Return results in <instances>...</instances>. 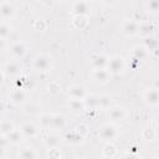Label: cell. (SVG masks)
Returning a JSON list of instances; mask_svg holds the SVG:
<instances>
[{
  "mask_svg": "<svg viewBox=\"0 0 159 159\" xmlns=\"http://www.w3.org/2000/svg\"><path fill=\"white\" fill-rule=\"evenodd\" d=\"M92 77L93 80L97 82V83H101V84H106L111 81V73L107 71V68H97V70H93L92 72Z\"/></svg>",
  "mask_w": 159,
  "mask_h": 159,
  "instance_id": "cell-15",
  "label": "cell"
},
{
  "mask_svg": "<svg viewBox=\"0 0 159 159\" xmlns=\"http://www.w3.org/2000/svg\"><path fill=\"white\" fill-rule=\"evenodd\" d=\"M106 68L111 73V76L122 75L124 72V70H125V60L119 55H113V56H111L108 58Z\"/></svg>",
  "mask_w": 159,
  "mask_h": 159,
  "instance_id": "cell-1",
  "label": "cell"
},
{
  "mask_svg": "<svg viewBox=\"0 0 159 159\" xmlns=\"http://www.w3.org/2000/svg\"><path fill=\"white\" fill-rule=\"evenodd\" d=\"M16 14V9L12 2L10 1H1L0 2V17L4 20L12 19Z\"/></svg>",
  "mask_w": 159,
  "mask_h": 159,
  "instance_id": "cell-12",
  "label": "cell"
},
{
  "mask_svg": "<svg viewBox=\"0 0 159 159\" xmlns=\"http://www.w3.org/2000/svg\"><path fill=\"white\" fill-rule=\"evenodd\" d=\"M148 55H149V52L142 45H135L130 50V58L132 60H135L137 62H140V61L145 60L148 57Z\"/></svg>",
  "mask_w": 159,
  "mask_h": 159,
  "instance_id": "cell-18",
  "label": "cell"
},
{
  "mask_svg": "<svg viewBox=\"0 0 159 159\" xmlns=\"http://www.w3.org/2000/svg\"><path fill=\"white\" fill-rule=\"evenodd\" d=\"M6 138H7V140H9V144H12V145H17V144L22 143V140L25 139L19 128L12 129V130L6 135Z\"/></svg>",
  "mask_w": 159,
  "mask_h": 159,
  "instance_id": "cell-22",
  "label": "cell"
},
{
  "mask_svg": "<svg viewBox=\"0 0 159 159\" xmlns=\"http://www.w3.org/2000/svg\"><path fill=\"white\" fill-rule=\"evenodd\" d=\"M19 158L20 159H35L37 158V152L32 147H25L19 153Z\"/></svg>",
  "mask_w": 159,
  "mask_h": 159,
  "instance_id": "cell-28",
  "label": "cell"
},
{
  "mask_svg": "<svg viewBox=\"0 0 159 159\" xmlns=\"http://www.w3.org/2000/svg\"><path fill=\"white\" fill-rule=\"evenodd\" d=\"M142 138L145 142H153L157 138V130L153 127H145L142 130Z\"/></svg>",
  "mask_w": 159,
  "mask_h": 159,
  "instance_id": "cell-31",
  "label": "cell"
},
{
  "mask_svg": "<svg viewBox=\"0 0 159 159\" xmlns=\"http://www.w3.org/2000/svg\"><path fill=\"white\" fill-rule=\"evenodd\" d=\"M29 98H30V94H29V92L25 88H15L9 94L10 102L12 104H15V106L26 104L29 102Z\"/></svg>",
  "mask_w": 159,
  "mask_h": 159,
  "instance_id": "cell-3",
  "label": "cell"
},
{
  "mask_svg": "<svg viewBox=\"0 0 159 159\" xmlns=\"http://www.w3.org/2000/svg\"><path fill=\"white\" fill-rule=\"evenodd\" d=\"M47 26H48V24H47V21L43 20V19H36V20L34 21V24H32V27H34V30H36V31H45V30L47 29Z\"/></svg>",
  "mask_w": 159,
  "mask_h": 159,
  "instance_id": "cell-34",
  "label": "cell"
},
{
  "mask_svg": "<svg viewBox=\"0 0 159 159\" xmlns=\"http://www.w3.org/2000/svg\"><path fill=\"white\" fill-rule=\"evenodd\" d=\"M117 135H118V130L113 123H106L98 130V137L104 142H112Z\"/></svg>",
  "mask_w": 159,
  "mask_h": 159,
  "instance_id": "cell-5",
  "label": "cell"
},
{
  "mask_svg": "<svg viewBox=\"0 0 159 159\" xmlns=\"http://www.w3.org/2000/svg\"><path fill=\"white\" fill-rule=\"evenodd\" d=\"M89 11H91V5L88 1H75L72 2V6H71V12L75 15H86L88 16L89 15Z\"/></svg>",
  "mask_w": 159,
  "mask_h": 159,
  "instance_id": "cell-11",
  "label": "cell"
},
{
  "mask_svg": "<svg viewBox=\"0 0 159 159\" xmlns=\"http://www.w3.org/2000/svg\"><path fill=\"white\" fill-rule=\"evenodd\" d=\"M12 129H15V124L10 119H2L0 122V134L7 135Z\"/></svg>",
  "mask_w": 159,
  "mask_h": 159,
  "instance_id": "cell-30",
  "label": "cell"
},
{
  "mask_svg": "<svg viewBox=\"0 0 159 159\" xmlns=\"http://www.w3.org/2000/svg\"><path fill=\"white\" fill-rule=\"evenodd\" d=\"M113 104H112V98L103 93V94H98V109H108L111 108Z\"/></svg>",
  "mask_w": 159,
  "mask_h": 159,
  "instance_id": "cell-27",
  "label": "cell"
},
{
  "mask_svg": "<svg viewBox=\"0 0 159 159\" xmlns=\"http://www.w3.org/2000/svg\"><path fill=\"white\" fill-rule=\"evenodd\" d=\"M142 98L147 106L158 107V104H159V89L157 87H149V88L144 89Z\"/></svg>",
  "mask_w": 159,
  "mask_h": 159,
  "instance_id": "cell-4",
  "label": "cell"
},
{
  "mask_svg": "<svg viewBox=\"0 0 159 159\" xmlns=\"http://www.w3.org/2000/svg\"><path fill=\"white\" fill-rule=\"evenodd\" d=\"M9 144V140H7V138H6V135H2V134H0V147H4V148H6V145Z\"/></svg>",
  "mask_w": 159,
  "mask_h": 159,
  "instance_id": "cell-37",
  "label": "cell"
},
{
  "mask_svg": "<svg viewBox=\"0 0 159 159\" xmlns=\"http://www.w3.org/2000/svg\"><path fill=\"white\" fill-rule=\"evenodd\" d=\"M65 125H66V118L62 114H52V120H51L50 129L60 130V129H63Z\"/></svg>",
  "mask_w": 159,
  "mask_h": 159,
  "instance_id": "cell-24",
  "label": "cell"
},
{
  "mask_svg": "<svg viewBox=\"0 0 159 159\" xmlns=\"http://www.w3.org/2000/svg\"><path fill=\"white\" fill-rule=\"evenodd\" d=\"M35 159H39V158H35Z\"/></svg>",
  "mask_w": 159,
  "mask_h": 159,
  "instance_id": "cell-44",
  "label": "cell"
},
{
  "mask_svg": "<svg viewBox=\"0 0 159 159\" xmlns=\"http://www.w3.org/2000/svg\"><path fill=\"white\" fill-rule=\"evenodd\" d=\"M77 159H86V158H77Z\"/></svg>",
  "mask_w": 159,
  "mask_h": 159,
  "instance_id": "cell-43",
  "label": "cell"
},
{
  "mask_svg": "<svg viewBox=\"0 0 159 159\" xmlns=\"http://www.w3.org/2000/svg\"><path fill=\"white\" fill-rule=\"evenodd\" d=\"M6 157V148L0 147V159H5Z\"/></svg>",
  "mask_w": 159,
  "mask_h": 159,
  "instance_id": "cell-38",
  "label": "cell"
},
{
  "mask_svg": "<svg viewBox=\"0 0 159 159\" xmlns=\"http://www.w3.org/2000/svg\"><path fill=\"white\" fill-rule=\"evenodd\" d=\"M5 108H6L5 102H4L2 99H0V114H2V113L5 112Z\"/></svg>",
  "mask_w": 159,
  "mask_h": 159,
  "instance_id": "cell-39",
  "label": "cell"
},
{
  "mask_svg": "<svg viewBox=\"0 0 159 159\" xmlns=\"http://www.w3.org/2000/svg\"><path fill=\"white\" fill-rule=\"evenodd\" d=\"M101 155L102 158H106V159H113L117 155V147L112 142H106L104 145L102 147Z\"/></svg>",
  "mask_w": 159,
  "mask_h": 159,
  "instance_id": "cell-21",
  "label": "cell"
},
{
  "mask_svg": "<svg viewBox=\"0 0 159 159\" xmlns=\"http://www.w3.org/2000/svg\"><path fill=\"white\" fill-rule=\"evenodd\" d=\"M109 56H107L106 53L98 52V53H93L91 56V66L93 67V70L97 68H106L107 62H108Z\"/></svg>",
  "mask_w": 159,
  "mask_h": 159,
  "instance_id": "cell-13",
  "label": "cell"
},
{
  "mask_svg": "<svg viewBox=\"0 0 159 159\" xmlns=\"http://www.w3.org/2000/svg\"><path fill=\"white\" fill-rule=\"evenodd\" d=\"M107 117L109 118L112 123H118V122H122L127 117V112L123 107L112 106L111 108L107 109Z\"/></svg>",
  "mask_w": 159,
  "mask_h": 159,
  "instance_id": "cell-7",
  "label": "cell"
},
{
  "mask_svg": "<svg viewBox=\"0 0 159 159\" xmlns=\"http://www.w3.org/2000/svg\"><path fill=\"white\" fill-rule=\"evenodd\" d=\"M67 96L70 99L83 101V98L87 96V91L82 84H72L67 88Z\"/></svg>",
  "mask_w": 159,
  "mask_h": 159,
  "instance_id": "cell-10",
  "label": "cell"
},
{
  "mask_svg": "<svg viewBox=\"0 0 159 159\" xmlns=\"http://www.w3.org/2000/svg\"><path fill=\"white\" fill-rule=\"evenodd\" d=\"M19 129L22 133L24 138H36L40 132V127L36 125L34 122H25L21 124Z\"/></svg>",
  "mask_w": 159,
  "mask_h": 159,
  "instance_id": "cell-9",
  "label": "cell"
},
{
  "mask_svg": "<svg viewBox=\"0 0 159 159\" xmlns=\"http://www.w3.org/2000/svg\"><path fill=\"white\" fill-rule=\"evenodd\" d=\"M34 67L39 72H48L52 67L51 57L47 53H37L34 57Z\"/></svg>",
  "mask_w": 159,
  "mask_h": 159,
  "instance_id": "cell-2",
  "label": "cell"
},
{
  "mask_svg": "<svg viewBox=\"0 0 159 159\" xmlns=\"http://www.w3.org/2000/svg\"><path fill=\"white\" fill-rule=\"evenodd\" d=\"M145 9L149 12H153V14L158 12V10H159V1L158 0H149V1H147L145 2Z\"/></svg>",
  "mask_w": 159,
  "mask_h": 159,
  "instance_id": "cell-35",
  "label": "cell"
},
{
  "mask_svg": "<svg viewBox=\"0 0 159 159\" xmlns=\"http://www.w3.org/2000/svg\"><path fill=\"white\" fill-rule=\"evenodd\" d=\"M155 32V26L152 21H144L139 24L138 27V35L143 39V37H148V36H153Z\"/></svg>",
  "mask_w": 159,
  "mask_h": 159,
  "instance_id": "cell-16",
  "label": "cell"
},
{
  "mask_svg": "<svg viewBox=\"0 0 159 159\" xmlns=\"http://www.w3.org/2000/svg\"><path fill=\"white\" fill-rule=\"evenodd\" d=\"M47 92L51 93V94H56L57 92H60V83L57 81H51L48 84H47Z\"/></svg>",
  "mask_w": 159,
  "mask_h": 159,
  "instance_id": "cell-36",
  "label": "cell"
},
{
  "mask_svg": "<svg viewBox=\"0 0 159 159\" xmlns=\"http://www.w3.org/2000/svg\"><path fill=\"white\" fill-rule=\"evenodd\" d=\"M11 30H12V27H11L10 24H7V22H5V21H1V22H0V39L6 40V39L10 36Z\"/></svg>",
  "mask_w": 159,
  "mask_h": 159,
  "instance_id": "cell-32",
  "label": "cell"
},
{
  "mask_svg": "<svg viewBox=\"0 0 159 159\" xmlns=\"http://www.w3.org/2000/svg\"><path fill=\"white\" fill-rule=\"evenodd\" d=\"M26 52H27V47L22 41H16L10 47V53L14 57V60L22 58L26 55Z\"/></svg>",
  "mask_w": 159,
  "mask_h": 159,
  "instance_id": "cell-14",
  "label": "cell"
},
{
  "mask_svg": "<svg viewBox=\"0 0 159 159\" xmlns=\"http://www.w3.org/2000/svg\"><path fill=\"white\" fill-rule=\"evenodd\" d=\"M2 72L7 77H19L22 73V66L19 60H9L4 65Z\"/></svg>",
  "mask_w": 159,
  "mask_h": 159,
  "instance_id": "cell-6",
  "label": "cell"
},
{
  "mask_svg": "<svg viewBox=\"0 0 159 159\" xmlns=\"http://www.w3.org/2000/svg\"><path fill=\"white\" fill-rule=\"evenodd\" d=\"M61 138L56 134H48L43 138V144L46 148H60Z\"/></svg>",
  "mask_w": 159,
  "mask_h": 159,
  "instance_id": "cell-25",
  "label": "cell"
},
{
  "mask_svg": "<svg viewBox=\"0 0 159 159\" xmlns=\"http://www.w3.org/2000/svg\"><path fill=\"white\" fill-rule=\"evenodd\" d=\"M138 27H139V22L135 21L134 19H125V20H123V22L120 25L122 32L127 36L138 35Z\"/></svg>",
  "mask_w": 159,
  "mask_h": 159,
  "instance_id": "cell-8",
  "label": "cell"
},
{
  "mask_svg": "<svg viewBox=\"0 0 159 159\" xmlns=\"http://www.w3.org/2000/svg\"><path fill=\"white\" fill-rule=\"evenodd\" d=\"M72 27L76 29V30H84L88 24H89V20H88V16L86 15H75L72 17Z\"/></svg>",
  "mask_w": 159,
  "mask_h": 159,
  "instance_id": "cell-19",
  "label": "cell"
},
{
  "mask_svg": "<svg viewBox=\"0 0 159 159\" xmlns=\"http://www.w3.org/2000/svg\"><path fill=\"white\" fill-rule=\"evenodd\" d=\"M142 46H143L148 52L157 51V50H158V40H157V37H155L154 35H153V36H148V37H143Z\"/></svg>",
  "mask_w": 159,
  "mask_h": 159,
  "instance_id": "cell-23",
  "label": "cell"
},
{
  "mask_svg": "<svg viewBox=\"0 0 159 159\" xmlns=\"http://www.w3.org/2000/svg\"><path fill=\"white\" fill-rule=\"evenodd\" d=\"M45 155H46V159H62L60 148H47Z\"/></svg>",
  "mask_w": 159,
  "mask_h": 159,
  "instance_id": "cell-33",
  "label": "cell"
},
{
  "mask_svg": "<svg viewBox=\"0 0 159 159\" xmlns=\"http://www.w3.org/2000/svg\"><path fill=\"white\" fill-rule=\"evenodd\" d=\"M63 140L67 143V144H71V145H80L83 143L84 140V137L82 134H80L77 130H71V132H67L63 137Z\"/></svg>",
  "mask_w": 159,
  "mask_h": 159,
  "instance_id": "cell-17",
  "label": "cell"
},
{
  "mask_svg": "<svg viewBox=\"0 0 159 159\" xmlns=\"http://www.w3.org/2000/svg\"><path fill=\"white\" fill-rule=\"evenodd\" d=\"M67 107H68L70 111L73 112V113H81V112L84 111L83 101H80V99H70V98H68Z\"/></svg>",
  "mask_w": 159,
  "mask_h": 159,
  "instance_id": "cell-26",
  "label": "cell"
},
{
  "mask_svg": "<svg viewBox=\"0 0 159 159\" xmlns=\"http://www.w3.org/2000/svg\"><path fill=\"white\" fill-rule=\"evenodd\" d=\"M83 106L84 109H89V111L98 109V94L87 93V96L83 98Z\"/></svg>",
  "mask_w": 159,
  "mask_h": 159,
  "instance_id": "cell-20",
  "label": "cell"
},
{
  "mask_svg": "<svg viewBox=\"0 0 159 159\" xmlns=\"http://www.w3.org/2000/svg\"><path fill=\"white\" fill-rule=\"evenodd\" d=\"M123 159H138V158H137V155H134L133 153H129V154H125V155L123 157Z\"/></svg>",
  "mask_w": 159,
  "mask_h": 159,
  "instance_id": "cell-40",
  "label": "cell"
},
{
  "mask_svg": "<svg viewBox=\"0 0 159 159\" xmlns=\"http://www.w3.org/2000/svg\"><path fill=\"white\" fill-rule=\"evenodd\" d=\"M4 80H5V73H4V72L0 70V86L4 83Z\"/></svg>",
  "mask_w": 159,
  "mask_h": 159,
  "instance_id": "cell-42",
  "label": "cell"
},
{
  "mask_svg": "<svg viewBox=\"0 0 159 159\" xmlns=\"http://www.w3.org/2000/svg\"><path fill=\"white\" fill-rule=\"evenodd\" d=\"M5 47H6V41L2 40V39H0V51L5 50Z\"/></svg>",
  "mask_w": 159,
  "mask_h": 159,
  "instance_id": "cell-41",
  "label": "cell"
},
{
  "mask_svg": "<svg viewBox=\"0 0 159 159\" xmlns=\"http://www.w3.org/2000/svg\"><path fill=\"white\" fill-rule=\"evenodd\" d=\"M51 120H52V114L51 113H41L39 116V124L40 128L42 129H50L51 127Z\"/></svg>",
  "mask_w": 159,
  "mask_h": 159,
  "instance_id": "cell-29",
  "label": "cell"
}]
</instances>
